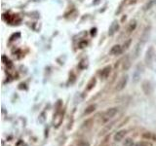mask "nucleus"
Segmentation results:
<instances>
[{
	"instance_id": "obj_1",
	"label": "nucleus",
	"mask_w": 156,
	"mask_h": 146,
	"mask_svg": "<svg viewBox=\"0 0 156 146\" xmlns=\"http://www.w3.org/2000/svg\"><path fill=\"white\" fill-rule=\"evenodd\" d=\"M144 68L143 63H138L133 72V83L136 84V83L140 80L141 76L144 74Z\"/></svg>"
},
{
	"instance_id": "obj_2",
	"label": "nucleus",
	"mask_w": 156,
	"mask_h": 146,
	"mask_svg": "<svg viewBox=\"0 0 156 146\" xmlns=\"http://www.w3.org/2000/svg\"><path fill=\"white\" fill-rule=\"evenodd\" d=\"M117 113H118V108H117V107H111V108L107 109L106 111L104 112V114H102V116H101L102 121L104 122L109 121L110 119L113 118Z\"/></svg>"
},
{
	"instance_id": "obj_3",
	"label": "nucleus",
	"mask_w": 156,
	"mask_h": 146,
	"mask_svg": "<svg viewBox=\"0 0 156 146\" xmlns=\"http://www.w3.org/2000/svg\"><path fill=\"white\" fill-rule=\"evenodd\" d=\"M141 89H143V92H144V95L148 96L151 95L153 92V85L150 81H144L143 84H141Z\"/></svg>"
},
{
	"instance_id": "obj_4",
	"label": "nucleus",
	"mask_w": 156,
	"mask_h": 146,
	"mask_svg": "<svg viewBox=\"0 0 156 146\" xmlns=\"http://www.w3.org/2000/svg\"><path fill=\"white\" fill-rule=\"evenodd\" d=\"M128 75H125L123 77L120 78V80L117 82L115 90L116 91H122L123 89H125V87L127 86V83H128Z\"/></svg>"
},
{
	"instance_id": "obj_5",
	"label": "nucleus",
	"mask_w": 156,
	"mask_h": 146,
	"mask_svg": "<svg viewBox=\"0 0 156 146\" xmlns=\"http://www.w3.org/2000/svg\"><path fill=\"white\" fill-rule=\"evenodd\" d=\"M62 120H63V113H62V111H58V110H57V113H56V115L54 116V121H53L54 126H55L56 128H58V127L61 126V124H62Z\"/></svg>"
},
{
	"instance_id": "obj_6",
	"label": "nucleus",
	"mask_w": 156,
	"mask_h": 146,
	"mask_svg": "<svg viewBox=\"0 0 156 146\" xmlns=\"http://www.w3.org/2000/svg\"><path fill=\"white\" fill-rule=\"evenodd\" d=\"M155 55V53H154V49L153 47H149L148 48V50L146 51V55H145V57H144V61H145V63L149 66L150 64V62L151 61H152V58Z\"/></svg>"
},
{
	"instance_id": "obj_7",
	"label": "nucleus",
	"mask_w": 156,
	"mask_h": 146,
	"mask_svg": "<svg viewBox=\"0 0 156 146\" xmlns=\"http://www.w3.org/2000/svg\"><path fill=\"white\" fill-rule=\"evenodd\" d=\"M127 134V130H120L117 133H115V134L113 135V139L116 142H120L121 140H123L124 137Z\"/></svg>"
},
{
	"instance_id": "obj_8",
	"label": "nucleus",
	"mask_w": 156,
	"mask_h": 146,
	"mask_svg": "<svg viewBox=\"0 0 156 146\" xmlns=\"http://www.w3.org/2000/svg\"><path fill=\"white\" fill-rule=\"evenodd\" d=\"M118 29H119V23L117 21H114L110 24V26L108 28V35H110V36L114 35V34L118 31Z\"/></svg>"
},
{
	"instance_id": "obj_9",
	"label": "nucleus",
	"mask_w": 156,
	"mask_h": 146,
	"mask_svg": "<svg viewBox=\"0 0 156 146\" xmlns=\"http://www.w3.org/2000/svg\"><path fill=\"white\" fill-rule=\"evenodd\" d=\"M110 72H111V66H109V65L105 66L104 69L100 72V76H101V79H106V78L109 76Z\"/></svg>"
},
{
	"instance_id": "obj_10",
	"label": "nucleus",
	"mask_w": 156,
	"mask_h": 146,
	"mask_svg": "<svg viewBox=\"0 0 156 146\" xmlns=\"http://www.w3.org/2000/svg\"><path fill=\"white\" fill-rule=\"evenodd\" d=\"M122 52H123V48H122L120 45H114L110 50V54L111 55H114V56L120 55Z\"/></svg>"
},
{
	"instance_id": "obj_11",
	"label": "nucleus",
	"mask_w": 156,
	"mask_h": 146,
	"mask_svg": "<svg viewBox=\"0 0 156 146\" xmlns=\"http://www.w3.org/2000/svg\"><path fill=\"white\" fill-rule=\"evenodd\" d=\"M156 5V0H149V1L145 4L144 6V11H147V10H150L151 8H153Z\"/></svg>"
},
{
	"instance_id": "obj_12",
	"label": "nucleus",
	"mask_w": 156,
	"mask_h": 146,
	"mask_svg": "<svg viewBox=\"0 0 156 146\" xmlns=\"http://www.w3.org/2000/svg\"><path fill=\"white\" fill-rule=\"evenodd\" d=\"M96 110V105L95 104H91V105H89L87 107V108L85 109V111H84V114L85 115H90L91 113H93Z\"/></svg>"
},
{
	"instance_id": "obj_13",
	"label": "nucleus",
	"mask_w": 156,
	"mask_h": 146,
	"mask_svg": "<svg viewBox=\"0 0 156 146\" xmlns=\"http://www.w3.org/2000/svg\"><path fill=\"white\" fill-rule=\"evenodd\" d=\"M96 83H97L96 78H95V77H93L92 79L89 81V83H88V85H87V91H91V90L93 89V88L95 87Z\"/></svg>"
},
{
	"instance_id": "obj_14",
	"label": "nucleus",
	"mask_w": 156,
	"mask_h": 146,
	"mask_svg": "<svg viewBox=\"0 0 156 146\" xmlns=\"http://www.w3.org/2000/svg\"><path fill=\"white\" fill-rule=\"evenodd\" d=\"M149 67L152 69L154 72H156V54L154 55L153 58H152V61H151L150 62V64H149Z\"/></svg>"
},
{
	"instance_id": "obj_15",
	"label": "nucleus",
	"mask_w": 156,
	"mask_h": 146,
	"mask_svg": "<svg viewBox=\"0 0 156 146\" xmlns=\"http://www.w3.org/2000/svg\"><path fill=\"white\" fill-rule=\"evenodd\" d=\"M130 65H131V62H130V58L127 57L126 58H125V61H124V63H123V69L124 70H127L128 68L130 67Z\"/></svg>"
},
{
	"instance_id": "obj_16",
	"label": "nucleus",
	"mask_w": 156,
	"mask_h": 146,
	"mask_svg": "<svg viewBox=\"0 0 156 146\" xmlns=\"http://www.w3.org/2000/svg\"><path fill=\"white\" fill-rule=\"evenodd\" d=\"M124 146H135V142H134V140L128 137V138H126L125 141H124Z\"/></svg>"
},
{
	"instance_id": "obj_17",
	"label": "nucleus",
	"mask_w": 156,
	"mask_h": 146,
	"mask_svg": "<svg viewBox=\"0 0 156 146\" xmlns=\"http://www.w3.org/2000/svg\"><path fill=\"white\" fill-rule=\"evenodd\" d=\"M136 26V21H132L129 27H128V32H132L133 30H135Z\"/></svg>"
},
{
	"instance_id": "obj_18",
	"label": "nucleus",
	"mask_w": 156,
	"mask_h": 146,
	"mask_svg": "<svg viewBox=\"0 0 156 146\" xmlns=\"http://www.w3.org/2000/svg\"><path fill=\"white\" fill-rule=\"evenodd\" d=\"M135 146H152V144L148 142V141H140V142H138Z\"/></svg>"
},
{
	"instance_id": "obj_19",
	"label": "nucleus",
	"mask_w": 156,
	"mask_h": 146,
	"mask_svg": "<svg viewBox=\"0 0 156 146\" xmlns=\"http://www.w3.org/2000/svg\"><path fill=\"white\" fill-rule=\"evenodd\" d=\"M77 146H90V143L87 140H80L77 143Z\"/></svg>"
},
{
	"instance_id": "obj_20",
	"label": "nucleus",
	"mask_w": 156,
	"mask_h": 146,
	"mask_svg": "<svg viewBox=\"0 0 156 146\" xmlns=\"http://www.w3.org/2000/svg\"><path fill=\"white\" fill-rule=\"evenodd\" d=\"M99 1H100V0H97V1L94 2V4H98V3H99Z\"/></svg>"
}]
</instances>
